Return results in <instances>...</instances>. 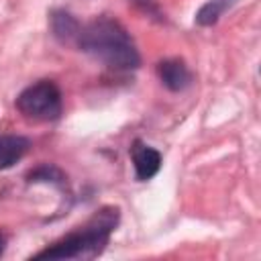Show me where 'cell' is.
Returning <instances> with one entry per match:
<instances>
[{"mask_svg":"<svg viewBox=\"0 0 261 261\" xmlns=\"http://www.w3.org/2000/svg\"><path fill=\"white\" fill-rule=\"evenodd\" d=\"M73 45L116 71H130L141 63V55L128 31L106 14L82 24Z\"/></svg>","mask_w":261,"mask_h":261,"instance_id":"cell-1","label":"cell"},{"mask_svg":"<svg viewBox=\"0 0 261 261\" xmlns=\"http://www.w3.org/2000/svg\"><path fill=\"white\" fill-rule=\"evenodd\" d=\"M31 181H63V173L53 165H41L29 173Z\"/></svg>","mask_w":261,"mask_h":261,"instance_id":"cell-9","label":"cell"},{"mask_svg":"<svg viewBox=\"0 0 261 261\" xmlns=\"http://www.w3.org/2000/svg\"><path fill=\"white\" fill-rule=\"evenodd\" d=\"M4 249H6V234H2V232H0V257H2Z\"/></svg>","mask_w":261,"mask_h":261,"instance_id":"cell-10","label":"cell"},{"mask_svg":"<svg viewBox=\"0 0 261 261\" xmlns=\"http://www.w3.org/2000/svg\"><path fill=\"white\" fill-rule=\"evenodd\" d=\"M157 75H159L161 84L171 92H181L192 84V73H190L188 65L184 63V59H177V57L159 61Z\"/></svg>","mask_w":261,"mask_h":261,"instance_id":"cell-4","label":"cell"},{"mask_svg":"<svg viewBox=\"0 0 261 261\" xmlns=\"http://www.w3.org/2000/svg\"><path fill=\"white\" fill-rule=\"evenodd\" d=\"M31 141L20 135H0V169H10L29 151Z\"/></svg>","mask_w":261,"mask_h":261,"instance_id":"cell-6","label":"cell"},{"mask_svg":"<svg viewBox=\"0 0 261 261\" xmlns=\"http://www.w3.org/2000/svg\"><path fill=\"white\" fill-rule=\"evenodd\" d=\"M130 157H133V165H135V173L137 179L147 181L151 179L159 167H161V153L149 145H145L143 141H135L130 147Z\"/></svg>","mask_w":261,"mask_h":261,"instance_id":"cell-5","label":"cell"},{"mask_svg":"<svg viewBox=\"0 0 261 261\" xmlns=\"http://www.w3.org/2000/svg\"><path fill=\"white\" fill-rule=\"evenodd\" d=\"M234 2H237V0H210V2H206V4L196 12V22L202 24V27L214 24V22L222 16V12H224L228 6H232Z\"/></svg>","mask_w":261,"mask_h":261,"instance_id":"cell-8","label":"cell"},{"mask_svg":"<svg viewBox=\"0 0 261 261\" xmlns=\"http://www.w3.org/2000/svg\"><path fill=\"white\" fill-rule=\"evenodd\" d=\"M118 208L102 206L82 226L39 251L35 259H94L108 245L110 234L118 226Z\"/></svg>","mask_w":261,"mask_h":261,"instance_id":"cell-2","label":"cell"},{"mask_svg":"<svg viewBox=\"0 0 261 261\" xmlns=\"http://www.w3.org/2000/svg\"><path fill=\"white\" fill-rule=\"evenodd\" d=\"M16 110L33 122L57 120L63 110L61 90L51 80H39L24 88L16 98Z\"/></svg>","mask_w":261,"mask_h":261,"instance_id":"cell-3","label":"cell"},{"mask_svg":"<svg viewBox=\"0 0 261 261\" xmlns=\"http://www.w3.org/2000/svg\"><path fill=\"white\" fill-rule=\"evenodd\" d=\"M80 27H82V24L77 22V18H73V16H71L69 12H65V10H55V12L51 14V31H53L55 39L61 41V43L73 45Z\"/></svg>","mask_w":261,"mask_h":261,"instance_id":"cell-7","label":"cell"}]
</instances>
